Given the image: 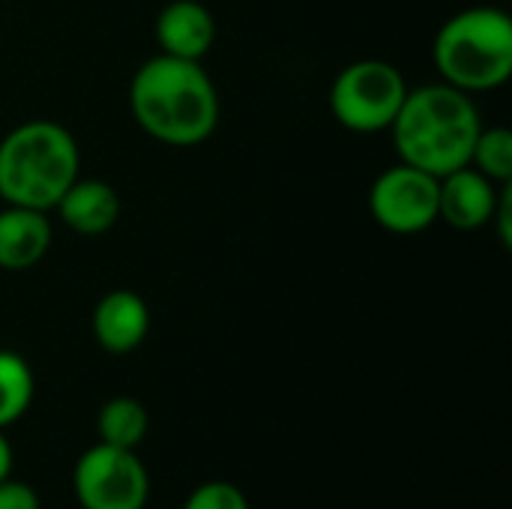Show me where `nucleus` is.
Instances as JSON below:
<instances>
[{
	"mask_svg": "<svg viewBox=\"0 0 512 509\" xmlns=\"http://www.w3.org/2000/svg\"><path fill=\"white\" fill-rule=\"evenodd\" d=\"M129 111L165 147H198L219 126V93L201 60L147 57L129 78Z\"/></svg>",
	"mask_w": 512,
	"mask_h": 509,
	"instance_id": "f257e3e1",
	"label": "nucleus"
},
{
	"mask_svg": "<svg viewBox=\"0 0 512 509\" xmlns=\"http://www.w3.org/2000/svg\"><path fill=\"white\" fill-rule=\"evenodd\" d=\"M480 126L483 117L474 96L435 81L408 87V96L387 132L393 135L399 162L441 180L471 162Z\"/></svg>",
	"mask_w": 512,
	"mask_h": 509,
	"instance_id": "f03ea898",
	"label": "nucleus"
},
{
	"mask_svg": "<svg viewBox=\"0 0 512 509\" xmlns=\"http://www.w3.org/2000/svg\"><path fill=\"white\" fill-rule=\"evenodd\" d=\"M81 174V147L57 120H24L0 138V201L51 213Z\"/></svg>",
	"mask_w": 512,
	"mask_h": 509,
	"instance_id": "7ed1b4c3",
	"label": "nucleus"
},
{
	"mask_svg": "<svg viewBox=\"0 0 512 509\" xmlns=\"http://www.w3.org/2000/svg\"><path fill=\"white\" fill-rule=\"evenodd\" d=\"M432 63L444 84L471 96L504 87L512 75V18L501 6H468L432 39Z\"/></svg>",
	"mask_w": 512,
	"mask_h": 509,
	"instance_id": "20e7f679",
	"label": "nucleus"
},
{
	"mask_svg": "<svg viewBox=\"0 0 512 509\" xmlns=\"http://www.w3.org/2000/svg\"><path fill=\"white\" fill-rule=\"evenodd\" d=\"M408 96L399 66L381 57H363L336 72L330 84V114L354 135L387 132Z\"/></svg>",
	"mask_w": 512,
	"mask_h": 509,
	"instance_id": "39448f33",
	"label": "nucleus"
},
{
	"mask_svg": "<svg viewBox=\"0 0 512 509\" xmlns=\"http://www.w3.org/2000/svg\"><path fill=\"white\" fill-rule=\"evenodd\" d=\"M72 489L84 509H144L150 474L135 450L99 441L75 462Z\"/></svg>",
	"mask_w": 512,
	"mask_h": 509,
	"instance_id": "423d86ee",
	"label": "nucleus"
},
{
	"mask_svg": "<svg viewBox=\"0 0 512 509\" xmlns=\"http://www.w3.org/2000/svg\"><path fill=\"white\" fill-rule=\"evenodd\" d=\"M366 201L384 231L399 237L423 234L438 222V177L396 162L372 180Z\"/></svg>",
	"mask_w": 512,
	"mask_h": 509,
	"instance_id": "0eeeda50",
	"label": "nucleus"
},
{
	"mask_svg": "<svg viewBox=\"0 0 512 509\" xmlns=\"http://www.w3.org/2000/svg\"><path fill=\"white\" fill-rule=\"evenodd\" d=\"M504 186L465 165L438 180V222L456 231H480L492 225Z\"/></svg>",
	"mask_w": 512,
	"mask_h": 509,
	"instance_id": "6e6552de",
	"label": "nucleus"
},
{
	"mask_svg": "<svg viewBox=\"0 0 512 509\" xmlns=\"http://www.w3.org/2000/svg\"><path fill=\"white\" fill-rule=\"evenodd\" d=\"M90 330L102 351L114 357L132 354L144 345L150 333V309L141 294L129 288H114L96 300Z\"/></svg>",
	"mask_w": 512,
	"mask_h": 509,
	"instance_id": "1a4fd4ad",
	"label": "nucleus"
},
{
	"mask_svg": "<svg viewBox=\"0 0 512 509\" xmlns=\"http://www.w3.org/2000/svg\"><path fill=\"white\" fill-rule=\"evenodd\" d=\"M159 54L204 60L216 42V18L201 0H168L153 24Z\"/></svg>",
	"mask_w": 512,
	"mask_h": 509,
	"instance_id": "9d476101",
	"label": "nucleus"
},
{
	"mask_svg": "<svg viewBox=\"0 0 512 509\" xmlns=\"http://www.w3.org/2000/svg\"><path fill=\"white\" fill-rule=\"evenodd\" d=\"M54 222L51 213L3 204L0 207V270L24 273L33 270L51 249Z\"/></svg>",
	"mask_w": 512,
	"mask_h": 509,
	"instance_id": "9b49d317",
	"label": "nucleus"
},
{
	"mask_svg": "<svg viewBox=\"0 0 512 509\" xmlns=\"http://www.w3.org/2000/svg\"><path fill=\"white\" fill-rule=\"evenodd\" d=\"M60 225H66L72 234L81 237H99L108 234L120 219V195L111 183L99 177H75L69 189L60 195V201L51 210Z\"/></svg>",
	"mask_w": 512,
	"mask_h": 509,
	"instance_id": "f8f14e48",
	"label": "nucleus"
},
{
	"mask_svg": "<svg viewBox=\"0 0 512 509\" xmlns=\"http://www.w3.org/2000/svg\"><path fill=\"white\" fill-rule=\"evenodd\" d=\"M150 429L147 408L132 399V396H114L99 408L96 417V432L102 444L120 447V450H135Z\"/></svg>",
	"mask_w": 512,
	"mask_h": 509,
	"instance_id": "ddd939ff",
	"label": "nucleus"
},
{
	"mask_svg": "<svg viewBox=\"0 0 512 509\" xmlns=\"http://www.w3.org/2000/svg\"><path fill=\"white\" fill-rule=\"evenodd\" d=\"M33 396H36V375L30 363L15 351L0 348V429L3 432L30 411Z\"/></svg>",
	"mask_w": 512,
	"mask_h": 509,
	"instance_id": "4468645a",
	"label": "nucleus"
},
{
	"mask_svg": "<svg viewBox=\"0 0 512 509\" xmlns=\"http://www.w3.org/2000/svg\"><path fill=\"white\" fill-rule=\"evenodd\" d=\"M471 168L486 174L492 183L507 186L512 183V132L507 126H480L474 150H471Z\"/></svg>",
	"mask_w": 512,
	"mask_h": 509,
	"instance_id": "2eb2a0df",
	"label": "nucleus"
},
{
	"mask_svg": "<svg viewBox=\"0 0 512 509\" xmlns=\"http://www.w3.org/2000/svg\"><path fill=\"white\" fill-rule=\"evenodd\" d=\"M183 509H252L249 507V498L234 486V483H225V480H210V483H201L198 489L189 492Z\"/></svg>",
	"mask_w": 512,
	"mask_h": 509,
	"instance_id": "dca6fc26",
	"label": "nucleus"
},
{
	"mask_svg": "<svg viewBox=\"0 0 512 509\" xmlns=\"http://www.w3.org/2000/svg\"><path fill=\"white\" fill-rule=\"evenodd\" d=\"M0 509H42L36 489H30L21 480H0Z\"/></svg>",
	"mask_w": 512,
	"mask_h": 509,
	"instance_id": "f3484780",
	"label": "nucleus"
},
{
	"mask_svg": "<svg viewBox=\"0 0 512 509\" xmlns=\"http://www.w3.org/2000/svg\"><path fill=\"white\" fill-rule=\"evenodd\" d=\"M492 225L498 228V240L504 249L512 246V183L504 186L501 198H498V207H495V216H492Z\"/></svg>",
	"mask_w": 512,
	"mask_h": 509,
	"instance_id": "a211bd4d",
	"label": "nucleus"
},
{
	"mask_svg": "<svg viewBox=\"0 0 512 509\" xmlns=\"http://www.w3.org/2000/svg\"><path fill=\"white\" fill-rule=\"evenodd\" d=\"M12 462H15L12 447H9V441H6V432L0 429V480L12 477Z\"/></svg>",
	"mask_w": 512,
	"mask_h": 509,
	"instance_id": "6ab92c4d",
	"label": "nucleus"
}]
</instances>
